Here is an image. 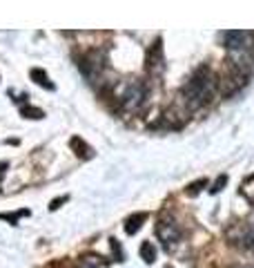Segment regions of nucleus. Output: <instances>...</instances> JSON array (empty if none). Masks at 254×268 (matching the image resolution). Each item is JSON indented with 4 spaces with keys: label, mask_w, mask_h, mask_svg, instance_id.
<instances>
[{
    "label": "nucleus",
    "mask_w": 254,
    "mask_h": 268,
    "mask_svg": "<svg viewBox=\"0 0 254 268\" xmlns=\"http://www.w3.org/2000/svg\"><path fill=\"white\" fill-rule=\"evenodd\" d=\"M214 85H216V81L212 79L210 70L201 67V70L188 81V85L183 87V92H181V99L185 101L188 110H196V107L205 105V103L210 101L212 92H214Z\"/></svg>",
    "instance_id": "nucleus-1"
},
{
    "label": "nucleus",
    "mask_w": 254,
    "mask_h": 268,
    "mask_svg": "<svg viewBox=\"0 0 254 268\" xmlns=\"http://www.w3.org/2000/svg\"><path fill=\"white\" fill-rule=\"evenodd\" d=\"M225 239L230 241L234 248L250 252V250H254V226L247 224V221L232 224L230 228L225 230Z\"/></svg>",
    "instance_id": "nucleus-2"
},
{
    "label": "nucleus",
    "mask_w": 254,
    "mask_h": 268,
    "mask_svg": "<svg viewBox=\"0 0 254 268\" xmlns=\"http://www.w3.org/2000/svg\"><path fill=\"white\" fill-rule=\"evenodd\" d=\"M156 237L160 244H163V248L167 252H172L176 246H179L183 233H181V226L176 224L172 217H160L156 221Z\"/></svg>",
    "instance_id": "nucleus-3"
},
{
    "label": "nucleus",
    "mask_w": 254,
    "mask_h": 268,
    "mask_svg": "<svg viewBox=\"0 0 254 268\" xmlns=\"http://www.w3.org/2000/svg\"><path fill=\"white\" fill-rule=\"evenodd\" d=\"M145 99V87L141 83H129L118 92V105L123 110H136Z\"/></svg>",
    "instance_id": "nucleus-4"
},
{
    "label": "nucleus",
    "mask_w": 254,
    "mask_h": 268,
    "mask_svg": "<svg viewBox=\"0 0 254 268\" xmlns=\"http://www.w3.org/2000/svg\"><path fill=\"white\" fill-rule=\"evenodd\" d=\"M252 36L254 34H250V32H225L223 34V43H225V47L230 51H243L250 47L247 40H250Z\"/></svg>",
    "instance_id": "nucleus-5"
},
{
    "label": "nucleus",
    "mask_w": 254,
    "mask_h": 268,
    "mask_svg": "<svg viewBox=\"0 0 254 268\" xmlns=\"http://www.w3.org/2000/svg\"><path fill=\"white\" fill-rule=\"evenodd\" d=\"M147 70H149V74H154V76L163 74L165 63H163V45H160V40H156V43H154V47L149 49V54H147Z\"/></svg>",
    "instance_id": "nucleus-6"
},
{
    "label": "nucleus",
    "mask_w": 254,
    "mask_h": 268,
    "mask_svg": "<svg viewBox=\"0 0 254 268\" xmlns=\"http://www.w3.org/2000/svg\"><path fill=\"white\" fill-rule=\"evenodd\" d=\"M147 219V215L145 213H138V215H132L127 221H125V233L127 235H134L136 230H141V226H143V221Z\"/></svg>",
    "instance_id": "nucleus-7"
},
{
    "label": "nucleus",
    "mask_w": 254,
    "mask_h": 268,
    "mask_svg": "<svg viewBox=\"0 0 254 268\" xmlns=\"http://www.w3.org/2000/svg\"><path fill=\"white\" fill-rule=\"evenodd\" d=\"M101 266H105L101 255H85V257H80L78 264H76V268H101Z\"/></svg>",
    "instance_id": "nucleus-8"
},
{
    "label": "nucleus",
    "mask_w": 254,
    "mask_h": 268,
    "mask_svg": "<svg viewBox=\"0 0 254 268\" xmlns=\"http://www.w3.org/2000/svg\"><path fill=\"white\" fill-rule=\"evenodd\" d=\"M141 259L145 264H152V261L156 259V248H154L152 241H143L141 244Z\"/></svg>",
    "instance_id": "nucleus-9"
},
{
    "label": "nucleus",
    "mask_w": 254,
    "mask_h": 268,
    "mask_svg": "<svg viewBox=\"0 0 254 268\" xmlns=\"http://www.w3.org/2000/svg\"><path fill=\"white\" fill-rule=\"evenodd\" d=\"M241 194L250 201V204H254V174H250V177L241 183Z\"/></svg>",
    "instance_id": "nucleus-10"
},
{
    "label": "nucleus",
    "mask_w": 254,
    "mask_h": 268,
    "mask_svg": "<svg viewBox=\"0 0 254 268\" xmlns=\"http://www.w3.org/2000/svg\"><path fill=\"white\" fill-rule=\"evenodd\" d=\"M71 148H74L76 154H78L80 159H90L92 157V148L87 146V143H82L80 139H71Z\"/></svg>",
    "instance_id": "nucleus-11"
},
{
    "label": "nucleus",
    "mask_w": 254,
    "mask_h": 268,
    "mask_svg": "<svg viewBox=\"0 0 254 268\" xmlns=\"http://www.w3.org/2000/svg\"><path fill=\"white\" fill-rule=\"evenodd\" d=\"M32 79H34L40 87H47V90H54V83H49V76L45 74L43 70H32Z\"/></svg>",
    "instance_id": "nucleus-12"
},
{
    "label": "nucleus",
    "mask_w": 254,
    "mask_h": 268,
    "mask_svg": "<svg viewBox=\"0 0 254 268\" xmlns=\"http://www.w3.org/2000/svg\"><path fill=\"white\" fill-rule=\"evenodd\" d=\"M203 185H207V181H205V179H201V181H194V183H190V185H188V194H192V197H194V194H199V192H201V188H203Z\"/></svg>",
    "instance_id": "nucleus-13"
},
{
    "label": "nucleus",
    "mask_w": 254,
    "mask_h": 268,
    "mask_svg": "<svg viewBox=\"0 0 254 268\" xmlns=\"http://www.w3.org/2000/svg\"><path fill=\"white\" fill-rule=\"evenodd\" d=\"M23 114L27 118H43V110H36V107H23Z\"/></svg>",
    "instance_id": "nucleus-14"
},
{
    "label": "nucleus",
    "mask_w": 254,
    "mask_h": 268,
    "mask_svg": "<svg viewBox=\"0 0 254 268\" xmlns=\"http://www.w3.org/2000/svg\"><path fill=\"white\" fill-rule=\"evenodd\" d=\"M225 183H227V177H225V174H221V177L214 181V185H212V192H219V190H221Z\"/></svg>",
    "instance_id": "nucleus-15"
},
{
    "label": "nucleus",
    "mask_w": 254,
    "mask_h": 268,
    "mask_svg": "<svg viewBox=\"0 0 254 268\" xmlns=\"http://www.w3.org/2000/svg\"><path fill=\"white\" fill-rule=\"evenodd\" d=\"M63 201H67V197H60V199H56L54 204H51V210H56V208H58L60 204H63Z\"/></svg>",
    "instance_id": "nucleus-16"
}]
</instances>
